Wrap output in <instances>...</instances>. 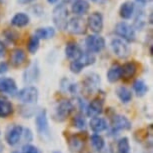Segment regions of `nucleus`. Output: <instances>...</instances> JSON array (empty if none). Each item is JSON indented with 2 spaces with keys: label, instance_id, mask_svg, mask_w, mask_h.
Returning <instances> with one entry per match:
<instances>
[{
  "label": "nucleus",
  "instance_id": "obj_10",
  "mask_svg": "<svg viewBox=\"0 0 153 153\" xmlns=\"http://www.w3.org/2000/svg\"><path fill=\"white\" fill-rule=\"evenodd\" d=\"M22 135H23V127L21 125H13L7 131L5 139H6L7 143L9 145L15 146L16 144L19 143Z\"/></svg>",
  "mask_w": 153,
  "mask_h": 153
},
{
  "label": "nucleus",
  "instance_id": "obj_7",
  "mask_svg": "<svg viewBox=\"0 0 153 153\" xmlns=\"http://www.w3.org/2000/svg\"><path fill=\"white\" fill-rule=\"evenodd\" d=\"M74 109L73 104L69 100H61L55 109V117L58 121H64L70 116Z\"/></svg>",
  "mask_w": 153,
  "mask_h": 153
},
{
  "label": "nucleus",
  "instance_id": "obj_31",
  "mask_svg": "<svg viewBox=\"0 0 153 153\" xmlns=\"http://www.w3.org/2000/svg\"><path fill=\"white\" fill-rule=\"evenodd\" d=\"M40 45V39L36 35H31L27 43V49L30 54H35Z\"/></svg>",
  "mask_w": 153,
  "mask_h": 153
},
{
  "label": "nucleus",
  "instance_id": "obj_22",
  "mask_svg": "<svg viewBox=\"0 0 153 153\" xmlns=\"http://www.w3.org/2000/svg\"><path fill=\"white\" fill-rule=\"evenodd\" d=\"M100 83V76L95 73H89L85 76V79H84V87L87 89L88 91H93L95 90L98 85Z\"/></svg>",
  "mask_w": 153,
  "mask_h": 153
},
{
  "label": "nucleus",
  "instance_id": "obj_40",
  "mask_svg": "<svg viewBox=\"0 0 153 153\" xmlns=\"http://www.w3.org/2000/svg\"><path fill=\"white\" fill-rule=\"evenodd\" d=\"M48 1V3H50V4H55L58 2V0H47Z\"/></svg>",
  "mask_w": 153,
  "mask_h": 153
},
{
  "label": "nucleus",
  "instance_id": "obj_26",
  "mask_svg": "<svg viewBox=\"0 0 153 153\" xmlns=\"http://www.w3.org/2000/svg\"><path fill=\"white\" fill-rule=\"evenodd\" d=\"M39 39H50L55 35V29L51 26H46V27H40L35 31V34Z\"/></svg>",
  "mask_w": 153,
  "mask_h": 153
},
{
  "label": "nucleus",
  "instance_id": "obj_5",
  "mask_svg": "<svg viewBox=\"0 0 153 153\" xmlns=\"http://www.w3.org/2000/svg\"><path fill=\"white\" fill-rule=\"evenodd\" d=\"M85 45L90 53H98L105 47V39L97 34H92L86 37Z\"/></svg>",
  "mask_w": 153,
  "mask_h": 153
},
{
  "label": "nucleus",
  "instance_id": "obj_14",
  "mask_svg": "<svg viewBox=\"0 0 153 153\" xmlns=\"http://www.w3.org/2000/svg\"><path fill=\"white\" fill-rule=\"evenodd\" d=\"M86 115L89 117H96L103 111V101L100 98H95L86 106Z\"/></svg>",
  "mask_w": 153,
  "mask_h": 153
},
{
  "label": "nucleus",
  "instance_id": "obj_25",
  "mask_svg": "<svg viewBox=\"0 0 153 153\" xmlns=\"http://www.w3.org/2000/svg\"><path fill=\"white\" fill-rule=\"evenodd\" d=\"M121 78V66L117 63H114L110 66L107 71V79L109 82H117Z\"/></svg>",
  "mask_w": 153,
  "mask_h": 153
},
{
  "label": "nucleus",
  "instance_id": "obj_23",
  "mask_svg": "<svg viewBox=\"0 0 153 153\" xmlns=\"http://www.w3.org/2000/svg\"><path fill=\"white\" fill-rule=\"evenodd\" d=\"M30 19L29 16L24 12H18L11 18V24L16 27H24L28 25Z\"/></svg>",
  "mask_w": 153,
  "mask_h": 153
},
{
  "label": "nucleus",
  "instance_id": "obj_35",
  "mask_svg": "<svg viewBox=\"0 0 153 153\" xmlns=\"http://www.w3.org/2000/svg\"><path fill=\"white\" fill-rule=\"evenodd\" d=\"M23 153H40V152L35 146L27 144V145L23 146Z\"/></svg>",
  "mask_w": 153,
  "mask_h": 153
},
{
  "label": "nucleus",
  "instance_id": "obj_30",
  "mask_svg": "<svg viewBox=\"0 0 153 153\" xmlns=\"http://www.w3.org/2000/svg\"><path fill=\"white\" fill-rule=\"evenodd\" d=\"M90 143H91V146L93 147L94 150L96 151H101L105 146V142H104V139L98 134H93L91 135L90 137Z\"/></svg>",
  "mask_w": 153,
  "mask_h": 153
},
{
  "label": "nucleus",
  "instance_id": "obj_28",
  "mask_svg": "<svg viewBox=\"0 0 153 153\" xmlns=\"http://www.w3.org/2000/svg\"><path fill=\"white\" fill-rule=\"evenodd\" d=\"M68 143H69V147L73 150V151H80L83 148V145H84V142L83 140L77 135H72L68 138Z\"/></svg>",
  "mask_w": 153,
  "mask_h": 153
},
{
  "label": "nucleus",
  "instance_id": "obj_33",
  "mask_svg": "<svg viewBox=\"0 0 153 153\" xmlns=\"http://www.w3.org/2000/svg\"><path fill=\"white\" fill-rule=\"evenodd\" d=\"M72 124H73L74 127H76V128H78V129H84L86 122L81 114H76L72 118Z\"/></svg>",
  "mask_w": 153,
  "mask_h": 153
},
{
  "label": "nucleus",
  "instance_id": "obj_36",
  "mask_svg": "<svg viewBox=\"0 0 153 153\" xmlns=\"http://www.w3.org/2000/svg\"><path fill=\"white\" fill-rule=\"evenodd\" d=\"M5 52H6V46H5L4 43L0 40V58L4 56Z\"/></svg>",
  "mask_w": 153,
  "mask_h": 153
},
{
  "label": "nucleus",
  "instance_id": "obj_37",
  "mask_svg": "<svg viewBox=\"0 0 153 153\" xmlns=\"http://www.w3.org/2000/svg\"><path fill=\"white\" fill-rule=\"evenodd\" d=\"M8 69V65L6 62H0V74L4 73V72H6Z\"/></svg>",
  "mask_w": 153,
  "mask_h": 153
},
{
  "label": "nucleus",
  "instance_id": "obj_2",
  "mask_svg": "<svg viewBox=\"0 0 153 153\" xmlns=\"http://www.w3.org/2000/svg\"><path fill=\"white\" fill-rule=\"evenodd\" d=\"M94 62H95V56L93 53L82 52L81 56H80L78 59L71 61L70 70H71V72H73L75 74L80 73L83 68L86 67V66L93 64Z\"/></svg>",
  "mask_w": 153,
  "mask_h": 153
},
{
  "label": "nucleus",
  "instance_id": "obj_8",
  "mask_svg": "<svg viewBox=\"0 0 153 153\" xmlns=\"http://www.w3.org/2000/svg\"><path fill=\"white\" fill-rule=\"evenodd\" d=\"M111 49L113 53L119 58H126L130 54V48L122 39L115 38L111 41Z\"/></svg>",
  "mask_w": 153,
  "mask_h": 153
},
{
  "label": "nucleus",
  "instance_id": "obj_4",
  "mask_svg": "<svg viewBox=\"0 0 153 153\" xmlns=\"http://www.w3.org/2000/svg\"><path fill=\"white\" fill-rule=\"evenodd\" d=\"M114 32L116 35L121 37L123 40H125L127 42H133L135 40V37H136L134 28L124 21L118 22L115 25Z\"/></svg>",
  "mask_w": 153,
  "mask_h": 153
},
{
  "label": "nucleus",
  "instance_id": "obj_44",
  "mask_svg": "<svg viewBox=\"0 0 153 153\" xmlns=\"http://www.w3.org/2000/svg\"><path fill=\"white\" fill-rule=\"evenodd\" d=\"M2 1H3V0H0V2H2Z\"/></svg>",
  "mask_w": 153,
  "mask_h": 153
},
{
  "label": "nucleus",
  "instance_id": "obj_12",
  "mask_svg": "<svg viewBox=\"0 0 153 153\" xmlns=\"http://www.w3.org/2000/svg\"><path fill=\"white\" fill-rule=\"evenodd\" d=\"M0 92L9 95H15L18 92L15 81L10 77H0Z\"/></svg>",
  "mask_w": 153,
  "mask_h": 153
},
{
  "label": "nucleus",
  "instance_id": "obj_9",
  "mask_svg": "<svg viewBox=\"0 0 153 153\" xmlns=\"http://www.w3.org/2000/svg\"><path fill=\"white\" fill-rule=\"evenodd\" d=\"M87 26L93 31L95 34L99 33L103 29V16L100 12H93L88 16Z\"/></svg>",
  "mask_w": 153,
  "mask_h": 153
},
{
  "label": "nucleus",
  "instance_id": "obj_13",
  "mask_svg": "<svg viewBox=\"0 0 153 153\" xmlns=\"http://www.w3.org/2000/svg\"><path fill=\"white\" fill-rule=\"evenodd\" d=\"M111 126L113 131L129 130L131 128V122L125 116H122V115H114L111 120Z\"/></svg>",
  "mask_w": 153,
  "mask_h": 153
},
{
  "label": "nucleus",
  "instance_id": "obj_34",
  "mask_svg": "<svg viewBox=\"0 0 153 153\" xmlns=\"http://www.w3.org/2000/svg\"><path fill=\"white\" fill-rule=\"evenodd\" d=\"M4 36L5 38L8 39L9 41H15V40L18 38V33L16 31H14L12 29H7L4 31Z\"/></svg>",
  "mask_w": 153,
  "mask_h": 153
},
{
  "label": "nucleus",
  "instance_id": "obj_38",
  "mask_svg": "<svg viewBox=\"0 0 153 153\" xmlns=\"http://www.w3.org/2000/svg\"><path fill=\"white\" fill-rule=\"evenodd\" d=\"M33 0H18V2L20 4H27V3H30L32 2Z\"/></svg>",
  "mask_w": 153,
  "mask_h": 153
},
{
  "label": "nucleus",
  "instance_id": "obj_20",
  "mask_svg": "<svg viewBox=\"0 0 153 153\" xmlns=\"http://www.w3.org/2000/svg\"><path fill=\"white\" fill-rule=\"evenodd\" d=\"M137 71V64L134 61L127 62L121 66V78L130 79L134 76Z\"/></svg>",
  "mask_w": 153,
  "mask_h": 153
},
{
  "label": "nucleus",
  "instance_id": "obj_21",
  "mask_svg": "<svg viewBox=\"0 0 153 153\" xmlns=\"http://www.w3.org/2000/svg\"><path fill=\"white\" fill-rule=\"evenodd\" d=\"M89 125H90L91 130L95 132V133H100V132L106 130V129H107V126H108L107 122H106V120L104 118L98 117V116L92 117Z\"/></svg>",
  "mask_w": 153,
  "mask_h": 153
},
{
  "label": "nucleus",
  "instance_id": "obj_43",
  "mask_svg": "<svg viewBox=\"0 0 153 153\" xmlns=\"http://www.w3.org/2000/svg\"><path fill=\"white\" fill-rule=\"evenodd\" d=\"M13 153H20V152H18V151H15V152H13Z\"/></svg>",
  "mask_w": 153,
  "mask_h": 153
},
{
  "label": "nucleus",
  "instance_id": "obj_29",
  "mask_svg": "<svg viewBox=\"0 0 153 153\" xmlns=\"http://www.w3.org/2000/svg\"><path fill=\"white\" fill-rule=\"evenodd\" d=\"M133 89L136 93L137 96H144L147 91H148V87H147L146 83L141 79H136L133 82Z\"/></svg>",
  "mask_w": 153,
  "mask_h": 153
},
{
  "label": "nucleus",
  "instance_id": "obj_27",
  "mask_svg": "<svg viewBox=\"0 0 153 153\" xmlns=\"http://www.w3.org/2000/svg\"><path fill=\"white\" fill-rule=\"evenodd\" d=\"M116 94L118 98L121 100V102L123 103H128L132 99L131 91L128 88H126L125 86H119V87H117Z\"/></svg>",
  "mask_w": 153,
  "mask_h": 153
},
{
  "label": "nucleus",
  "instance_id": "obj_39",
  "mask_svg": "<svg viewBox=\"0 0 153 153\" xmlns=\"http://www.w3.org/2000/svg\"><path fill=\"white\" fill-rule=\"evenodd\" d=\"M136 1L138 2V3H140V4H147V3H149L151 0H136Z\"/></svg>",
  "mask_w": 153,
  "mask_h": 153
},
{
  "label": "nucleus",
  "instance_id": "obj_15",
  "mask_svg": "<svg viewBox=\"0 0 153 153\" xmlns=\"http://www.w3.org/2000/svg\"><path fill=\"white\" fill-rule=\"evenodd\" d=\"M38 76H39L38 64H37V62L33 61L27 66L26 70L24 71L23 79H24V81L26 83H31V82H34L35 80H37Z\"/></svg>",
  "mask_w": 153,
  "mask_h": 153
},
{
  "label": "nucleus",
  "instance_id": "obj_18",
  "mask_svg": "<svg viewBox=\"0 0 153 153\" xmlns=\"http://www.w3.org/2000/svg\"><path fill=\"white\" fill-rule=\"evenodd\" d=\"M90 5L87 0H75L72 4V12L77 16H83L88 13Z\"/></svg>",
  "mask_w": 153,
  "mask_h": 153
},
{
  "label": "nucleus",
  "instance_id": "obj_19",
  "mask_svg": "<svg viewBox=\"0 0 153 153\" xmlns=\"http://www.w3.org/2000/svg\"><path fill=\"white\" fill-rule=\"evenodd\" d=\"M135 12V5L132 1H125L119 8V15L123 19H130Z\"/></svg>",
  "mask_w": 153,
  "mask_h": 153
},
{
  "label": "nucleus",
  "instance_id": "obj_32",
  "mask_svg": "<svg viewBox=\"0 0 153 153\" xmlns=\"http://www.w3.org/2000/svg\"><path fill=\"white\" fill-rule=\"evenodd\" d=\"M116 153H131L130 144L127 137H123L118 141L117 143V151Z\"/></svg>",
  "mask_w": 153,
  "mask_h": 153
},
{
  "label": "nucleus",
  "instance_id": "obj_24",
  "mask_svg": "<svg viewBox=\"0 0 153 153\" xmlns=\"http://www.w3.org/2000/svg\"><path fill=\"white\" fill-rule=\"evenodd\" d=\"M13 113V106L5 97L0 96V117L6 118Z\"/></svg>",
  "mask_w": 153,
  "mask_h": 153
},
{
  "label": "nucleus",
  "instance_id": "obj_1",
  "mask_svg": "<svg viewBox=\"0 0 153 153\" xmlns=\"http://www.w3.org/2000/svg\"><path fill=\"white\" fill-rule=\"evenodd\" d=\"M53 22L55 26L60 30L66 29L68 18V8L65 3H60L53 9Z\"/></svg>",
  "mask_w": 153,
  "mask_h": 153
},
{
  "label": "nucleus",
  "instance_id": "obj_42",
  "mask_svg": "<svg viewBox=\"0 0 153 153\" xmlns=\"http://www.w3.org/2000/svg\"><path fill=\"white\" fill-rule=\"evenodd\" d=\"M2 151H3V146H2V144L0 143V153H1Z\"/></svg>",
  "mask_w": 153,
  "mask_h": 153
},
{
  "label": "nucleus",
  "instance_id": "obj_11",
  "mask_svg": "<svg viewBox=\"0 0 153 153\" xmlns=\"http://www.w3.org/2000/svg\"><path fill=\"white\" fill-rule=\"evenodd\" d=\"M37 131L40 135L43 136H48L49 135V125H48V119L47 114H46L45 110H41L37 114L35 119Z\"/></svg>",
  "mask_w": 153,
  "mask_h": 153
},
{
  "label": "nucleus",
  "instance_id": "obj_45",
  "mask_svg": "<svg viewBox=\"0 0 153 153\" xmlns=\"http://www.w3.org/2000/svg\"><path fill=\"white\" fill-rule=\"evenodd\" d=\"M54 153H60V152H54Z\"/></svg>",
  "mask_w": 153,
  "mask_h": 153
},
{
  "label": "nucleus",
  "instance_id": "obj_3",
  "mask_svg": "<svg viewBox=\"0 0 153 153\" xmlns=\"http://www.w3.org/2000/svg\"><path fill=\"white\" fill-rule=\"evenodd\" d=\"M66 29L74 35H82L87 31V23L81 16H74L67 21Z\"/></svg>",
  "mask_w": 153,
  "mask_h": 153
},
{
  "label": "nucleus",
  "instance_id": "obj_16",
  "mask_svg": "<svg viewBox=\"0 0 153 153\" xmlns=\"http://www.w3.org/2000/svg\"><path fill=\"white\" fill-rule=\"evenodd\" d=\"M9 59L13 67H19L26 60V53L21 48H15L11 51Z\"/></svg>",
  "mask_w": 153,
  "mask_h": 153
},
{
  "label": "nucleus",
  "instance_id": "obj_17",
  "mask_svg": "<svg viewBox=\"0 0 153 153\" xmlns=\"http://www.w3.org/2000/svg\"><path fill=\"white\" fill-rule=\"evenodd\" d=\"M83 51L80 49V47L77 45L76 42L74 41H70L66 44V47H65V55L67 58H69L71 61L73 60H76L78 59L80 56H81Z\"/></svg>",
  "mask_w": 153,
  "mask_h": 153
},
{
  "label": "nucleus",
  "instance_id": "obj_6",
  "mask_svg": "<svg viewBox=\"0 0 153 153\" xmlns=\"http://www.w3.org/2000/svg\"><path fill=\"white\" fill-rule=\"evenodd\" d=\"M17 97L23 103H27V104L36 103L38 100V90L34 86H26L19 92H17Z\"/></svg>",
  "mask_w": 153,
  "mask_h": 153
},
{
  "label": "nucleus",
  "instance_id": "obj_41",
  "mask_svg": "<svg viewBox=\"0 0 153 153\" xmlns=\"http://www.w3.org/2000/svg\"><path fill=\"white\" fill-rule=\"evenodd\" d=\"M92 2H95V3H103L105 0H91Z\"/></svg>",
  "mask_w": 153,
  "mask_h": 153
}]
</instances>
